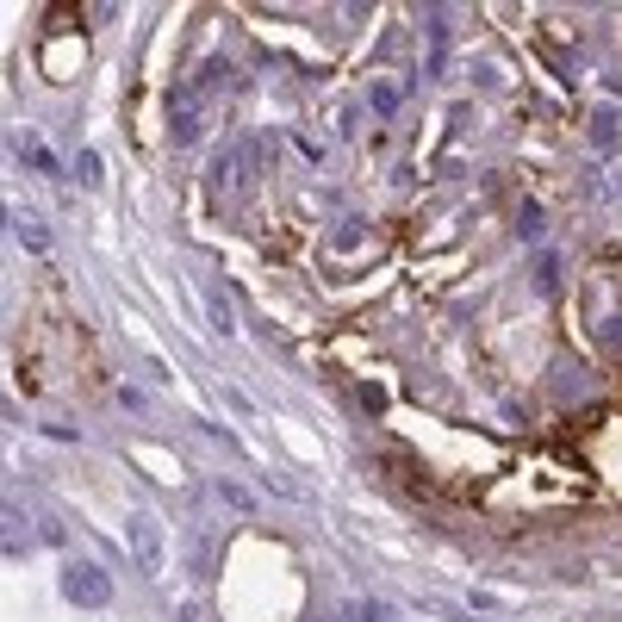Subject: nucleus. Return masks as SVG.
<instances>
[{
	"mask_svg": "<svg viewBox=\"0 0 622 622\" xmlns=\"http://www.w3.org/2000/svg\"><path fill=\"white\" fill-rule=\"evenodd\" d=\"M19 156H25V162H32V168H38V175H56V156H50V150L38 144V131H25V137H19Z\"/></svg>",
	"mask_w": 622,
	"mask_h": 622,
	"instance_id": "3",
	"label": "nucleus"
},
{
	"mask_svg": "<svg viewBox=\"0 0 622 622\" xmlns=\"http://www.w3.org/2000/svg\"><path fill=\"white\" fill-rule=\"evenodd\" d=\"M125 535H131V554H137V573H162V523L150 517V511H131V523H125Z\"/></svg>",
	"mask_w": 622,
	"mask_h": 622,
	"instance_id": "2",
	"label": "nucleus"
},
{
	"mask_svg": "<svg viewBox=\"0 0 622 622\" xmlns=\"http://www.w3.org/2000/svg\"><path fill=\"white\" fill-rule=\"evenodd\" d=\"M106 175H100V156L94 150H81V187H100Z\"/></svg>",
	"mask_w": 622,
	"mask_h": 622,
	"instance_id": "6",
	"label": "nucleus"
},
{
	"mask_svg": "<svg viewBox=\"0 0 622 622\" xmlns=\"http://www.w3.org/2000/svg\"><path fill=\"white\" fill-rule=\"evenodd\" d=\"M7 554L13 560L25 554V511H19V504H7Z\"/></svg>",
	"mask_w": 622,
	"mask_h": 622,
	"instance_id": "5",
	"label": "nucleus"
},
{
	"mask_svg": "<svg viewBox=\"0 0 622 622\" xmlns=\"http://www.w3.org/2000/svg\"><path fill=\"white\" fill-rule=\"evenodd\" d=\"M212 330H224V336H231V330H237V324H231V305H224L218 293H212Z\"/></svg>",
	"mask_w": 622,
	"mask_h": 622,
	"instance_id": "7",
	"label": "nucleus"
},
{
	"mask_svg": "<svg viewBox=\"0 0 622 622\" xmlns=\"http://www.w3.org/2000/svg\"><path fill=\"white\" fill-rule=\"evenodd\" d=\"M63 598L81 604V610H100V604H112V579L94 567V560H75V567L63 573Z\"/></svg>",
	"mask_w": 622,
	"mask_h": 622,
	"instance_id": "1",
	"label": "nucleus"
},
{
	"mask_svg": "<svg viewBox=\"0 0 622 622\" xmlns=\"http://www.w3.org/2000/svg\"><path fill=\"white\" fill-rule=\"evenodd\" d=\"M13 237H19L25 249H44V243H50V231H44L32 212H13Z\"/></svg>",
	"mask_w": 622,
	"mask_h": 622,
	"instance_id": "4",
	"label": "nucleus"
},
{
	"mask_svg": "<svg viewBox=\"0 0 622 622\" xmlns=\"http://www.w3.org/2000/svg\"><path fill=\"white\" fill-rule=\"evenodd\" d=\"M604 343H610V349H622V318H604Z\"/></svg>",
	"mask_w": 622,
	"mask_h": 622,
	"instance_id": "8",
	"label": "nucleus"
}]
</instances>
